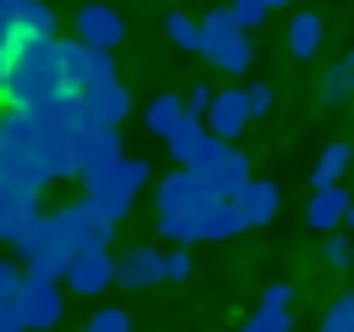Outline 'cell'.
I'll list each match as a JSON object with an SVG mask.
<instances>
[{
  "label": "cell",
  "mask_w": 354,
  "mask_h": 332,
  "mask_svg": "<svg viewBox=\"0 0 354 332\" xmlns=\"http://www.w3.org/2000/svg\"><path fill=\"white\" fill-rule=\"evenodd\" d=\"M243 100H249V122H254V116H266L277 105V89L271 83H243Z\"/></svg>",
  "instance_id": "obj_26"
},
{
  "label": "cell",
  "mask_w": 354,
  "mask_h": 332,
  "mask_svg": "<svg viewBox=\"0 0 354 332\" xmlns=\"http://www.w3.org/2000/svg\"><path fill=\"white\" fill-rule=\"evenodd\" d=\"M6 66H11V61H0V105H6Z\"/></svg>",
  "instance_id": "obj_34"
},
{
  "label": "cell",
  "mask_w": 354,
  "mask_h": 332,
  "mask_svg": "<svg viewBox=\"0 0 354 332\" xmlns=\"http://www.w3.org/2000/svg\"><path fill=\"white\" fill-rule=\"evenodd\" d=\"M88 332H133V321H127V310H116V304H105L94 321H88Z\"/></svg>",
  "instance_id": "obj_28"
},
{
  "label": "cell",
  "mask_w": 354,
  "mask_h": 332,
  "mask_svg": "<svg viewBox=\"0 0 354 332\" xmlns=\"http://www.w3.org/2000/svg\"><path fill=\"white\" fill-rule=\"evenodd\" d=\"M88 100V116H94V127H116L127 111H133V100H127V89L111 77V83H100V89H88L83 94Z\"/></svg>",
  "instance_id": "obj_16"
},
{
  "label": "cell",
  "mask_w": 354,
  "mask_h": 332,
  "mask_svg": "<svg viewBox=\"0 0 354 332\" xmlns=\"http://www.w3.org/2000/svg\"><path fill=\"white\" fill-rule=\"evenodd\" d=\"M348 260H354V249H348V238H326V266H337V271H343Z\"/></svg>",
  "instance_id": "obj_32"
},
{
  "label": "cell",
  "mask_w": 354,
  "mask_h": 332,
  "mask_svg": "<svg viewBox=\"0 0 354 332\" xmlns=\"http://www.w3.org/2000/svg\"><path fill=\"white\" fill-rule=\"evenodd\" d=\"M0 332H22V326H17V315H11V304L0 310Z\"/></svg>",
  "instance_id": "obj_33"
},
{
  "label": "cell",
  "mask_w": 354,
  "mask_h": 332,
  "mask_svg": "<svg viewBox=\"0 0 354 332\" xmlns=\"http://www.w3.org/2000/svg\"><path fill=\"white\" fill-rule=\"evenodd\" d=\"M199 55L210 66H221V72H249L254 50H249V33L238 28V17L227 6H216V11L199 17Z\"/></svg>",
  "instance_id": "obj_5"
},
{
  "label": "cell",
  "mask_w": 354,
  "mask_h": 332,
  "mask_svg": "<svg viewBox=\"0 0 354 332\" xmlns=\"http://www.w3.org/2000/svg\"><path fill=\"white\" fill-rule=\"evenodd\" d=\"M321 332H354V293L332 299V310L321 315Z\"/></svg>",
  "instance_id": "obj_25"
},
{
  "label": "cell",
  "mask_w": 354,
  "mask_h": 332,
  "mask_svg": "<svg viewBox=\"0 0 354 332\" xmlns=\"http://www.w3.org/2000/svg\"><path fill=\"white\" fill-rule=\"evenodd\" d=\"M343 61H348V66H354V50H348V55H343Z\"/></svg>",
  "instance_id": "obj_37"
},
{
  "label": "cell",
  "mask_w": 354,
  "mask_h": 332,
  "mask_svg": "<svg viewBox=\"0 0 354 332\" xmlns=\"http://www.w3.org/2000/svg\"><path fill=\"white\" fill-rule=\"evenodd\" d=\"M166 149H171L177 172H205V177H210V172H216V166L232 155L221 138H210V127H205L199 116H188V122H183V127L166 138Z\"/></svg>",
  "instance_id": "obj_7"
},
{
  "label": "cell",
  "mask_w": 354,
  "mask_h": 332,
  "mask_svg": "<svg viewBox=\"0 0 354 332\" xmlns=\"http://www.w3.org/2000/svg\"><path fill=\"white\" fill-rule=\"evenodd\" d=\"M188 271H194V260H188V249H171V255H166V282H183Z\"/></svg>",
  "instance_id": "obj_31"
},
{
  "label": "cell",
  "mask_w": 354,
  "mask_h": 332,
  "mask_svg": "<svg viewBox=\"0 0 354 332\" xmlns=\"http://www.w3.org/2000/svg\"><path fill=\"white\" fill-rule=\"evenodd\" d=\"M348 188H321V194H310V210H304V221L315 227V232H332V227H343V216H348Z\"/></svg>",
  "instance_id": "obj_17"
},
{
  "label": "cell",
  "mask_w": 354,
  "mask_h": 332,
  "mask_svg": "<svg viewBox=\"0 0 354 332\" xmlns=\"http://www.w3.org/2000/svg\"><path fill=\"white\" fill-rule=\"evenodd\" d=\"M321 39H326V28H321L315 11H293V17H288V50H293L299 61H310V55L321 50Z\"/></svg>",
  "instance_id": "obj_19"
},
{
  "label": "cell",
  "mask_w": 354,
  "mask_h": 332,
  "mask_svg": "<svg viewBox=\"0 0 354 332\" xmlns=\"http://www.w3.org/2000/svg\"><path fill=\"white\" fill-rule=\"evenodd\" d=\"M266 6H271V11H282V6H293V0H266Z\"/></svg>",
  "instance_id": "obj_35"
},
{
  "label": "cell",
  "mask_w": 354,
  "mask_h": 332,
  "mask_svg": "<svg viewBox=\"0 0 354 332\" xmlns=\"http://www.w3.org/2000/svg\"><path fill=\"white\" fill-rule=\"evenodd\" d=\"M166 39H171L177 50H199V22L183 17V11H171V17H166Z\"/></svg>",
  "instance_id": "obj_24"
},
{
  "label": "cell",
  "mask_w": 354,
  "mask_h": 332,
  "mask_svg": "<svg viewBox=\"0 0 354 332\" xmlns=\"http://www.w3.org/2000/svg\"><path fill=\"white\" fill-rule=\"evenodd\" d=\"M55 50H61V72H66V89L72 94H88V89H100V83L116 77L111 50H88L77 39H55Z\"/></svg>",
  "instance_id": "obj_8"
},
{
  "label": "cell",
  "mask_w": 354,
  "mask_h": 332,
  "mask_svg": "<svg viewBox=\"0 0 354 332\" xmlns=\"http://www.w3.org/2000/svg\"><path fill=\"white\" fill-rule=\"evenodd\" d=\"M348 160H354V144H343V138L326 144V149L315 155V166H310V188H315V194H321V188H337V177L348 172Z\"/></svg>",
  "instance_id": "obj_18"
},
{
  "label": "cell",
  "mask_w": 354,
  "mask_h": 332,
  "mask_svg": "<svg viewBox=\"0 0 354 332\" xmlns=\"http://www.w3.org/2000/svg\"><path fill=\"white\" fill-rule=\"evenodd\" d=\"M11 315L22 332H50L61 321V282L44 271H22V288L11 293Z\"/></svg>",
  "instance_id": "obj_6"
},
{
  "label": "cell",
  "mask_w": 354,
  "mask_h": 332,
  "mask_svg": "<svg viewBox=\"0 0 354 332\" xmlns=\"http://www.w3.org/2000/svg\"><path fill=\"white\" fill-rule=\"evenodd\" d=\"M249 221H243V210L227 199V205H210V216H205V238H232V232H243Z\"/></svg>",
  "instance_id": "obj_22"
},
{
  "label": "cell",
  "mask_w": 354,
  "mask_h": 332,
  "mask_svg": "<svg viewBox=\"0 0 354 332\" xmlns=\"http://www.w3.org/2000/svg\"><path fill=\"white\" fill-rule=\"evenodd\" d=\"M61 282L77 288V293H105V288L116 282V255H111V249H88V255H77V260L66 266Z\"/></svg>",
  "instance_id": "obj_12"
},
{
  "label": "cell",
  "mask_w": 354,
  "mask_h": 332,
  "mask_svg": "<svg viewBox=\"0 0 354 332\" xmlns=\"http://www.w3.org/2000/svg\"><path fill=\"white\" fill-rule=\"evenodd\" d=\"M33 221H39V194L0 183V238H6V243H22V238L33 232Z\"/></svg>",
  "instance_id": "obj_10"
},
{
  "label": "cell",
  "mask_w": 354,
  "mask_h": 332,
  "mask_svg": "<svg viewBox=\"0 0 354 332\" xmlns=\"http://www.w3.org/2000/svg\"><path fill=\"white\" fill-rule=\"evenodd\" d=\"M343 227H354V205H348V216H343Z\"/></svg>",
  "instance_id": "obj_36"
},
{
  "label": "cell",
  "mask_w": 354,
  "mask_h": 332,
  "mask_svg": "<svg viewBox=\"0 0 354 332\" xmlns=\"http://www.w3.org/2000/svg\"><path fill=\"white\" fill-rule=\"evenodd\" d=\"M348 94H354V66H348V61H337V66L321 77V100H326V105H343Z\"/></svg>",
  "instance_id": "obj_23"
},
{
  "label": "cell",
  "mask_w": 354,
  "mask_h": 332,
  "mask_svg": "<svg viewBox=\"0 0 354 332\" xmlns=\"http://www.w3.org/2000/svg\"><path fill=\"white\" fill-rule=\"evenodd\" d=\"M249 177H254V172H249V155H243V149H232V155L210 172V183H216V194H221V199H238V194L249 188Z\"/></svg>",
  "instance_id": "obj_21"
},
{
  "label": "cell",
  "mask_w": 354,
  "mask_h": 332,
  "mask_svg": "<svg viewBox=\"0 0 354 332\" xmlns=\"http://www.w3.org/2000/svg\"><path fill=\"white\" fill-rule=\"evenodd\" d=\"M116 282L122 288H155V282H166V255L160 249H127L116 260Z\"/></svg>",
  "instance_id": "obj_13"
},
{
  "label": "cell",
  "mask_w": 354,
  "mask_h": 332,
  "mask_svg": "<svg viewBox=\"0 0 354 332\" xmlns=\"http://www.w3.org/2000/svg\"><path fill=\"white\" fill-rule=\"evenodd\" d=\"M183 122H188V105H183L177 94H160V100H149V105H144V127H149L155 138H171Z\"/></svg>",
  "instance_id": "obj_20"
},
{
  "label": "cell",
  "mask_w": 354,
  "mask_h": 332,
  "mask_svg": "<svg viewBox=\"0 0 354 332\" xmlns=\"http://www.w3.org/2000/svg\"><path fill=\"white\" fill-rule=\"evenodd\" d=\"M232 205L243 210V221H249V227H266V221L282 210V188H277L271 177H266V183H260V177H249V188H243Z\"/></svg>",
  "instance_id": "obj_15"
},
{
  "label": "cell",
  "mask_w": 354,
  "mask_h": 332,
  "mask_svg": "<svg viewBox=\"0 0 354 332\" xmlns=\"http://www.w3.org/2000/svg\"><path fill=\"white\" fill-rule=\"evenodd\" d=\"M72 39L77 44H88V50H116L122 44V17L111 11V6H100V0H83L77 6V17H72Z\"/></svg>",
  "instance_id": "obj_9"
},
{
  "label": "cell",
  "mask_w": 354,
  "mask_h": 332,
  "mask_svg": "<svg viewBox=\"0 0 354 332\" xmlns=\"http://www.w3.org/2000/svg\"><path fill=\"white\" fill-rule=\"evenodd\" d=\"M227 11H232V17H238V28L249 33V28H260V22H266V11H271V6H266V0H232Z\"/></svg>",
  "instance_id": "obj_27"
},
{
  "label": "cell",
  "mask_w": 354,
  "mask_h": 332,
  "mask_svg": "<svg viewBox=\"0 0 354 332\" xmlns=\"http://www.w3.org/2000/svg\"><path fill=\"white\" fill-rule=\"evenodd\" d=\"M55 39V11L44 0H0V61H17L28 44Z\"/></svg>",
  "instance_id": "obj_4"
},
{
  "label": "cell",
  "mask_w": 354,
  "mask_h": 332,
  "mask_svg": "<svg viewBox=\"0 0 354 332\" xmlns=\"http://www.w3.org/2000/svg\"><path fill=\"white\" fill-rule=\"evenodd\" d=\"M17 288H22V271H17L11 260H0V310L11 304V293H17Z\"/></svg>",
  "instance_id": "obj_29"
},
{
  "label": "cell",
  "mask_w": 354,
  "mask_h": 332,
  "mask_svg": "<svg viewBox=\"0 0 354 332\" xmlns=\"http://www.w3.org/2000/svg\"><path fill=\"white\" fill-rule=\"evenodd\" d=\"M66 94H72V89H66L55 39H50V44H28V50L6 66V105L22 111V116H33V111H44V105H55V100H66Z\"/></svg>",
  "instance_id": "obj_1"
},
{
  "label": "cell",
  "mask_w": 354,
  "mask_h": 332,
  "mask_svg": "<svg viewBox=\"0 0 354 332\" xmlns=\"http://www.w3.org/2000/svg\"><path fill=\"white\" fill-rule=\"evenodd\" d=\"M144 183H149V160L122 155V160H111V166L83 172V199H88L105 221H122V216L133 210V199H138V188H144Z\"/></svg>",
  "instance_id": "obj_3"
},
{
  "label": "cell",
  "mask_w": 354,
  "mask_h": 332,
  "mask_svg": "<svg viewBox=\"0 0 354 332\" xmlns=\"http://www.w3.org/2000/svg\"><path fill=\"white\" fill-rule=\"evenodd\" d=\"M155 199H160V238H177V243L205 238L210 205H227L205 172H171V177H160Z\"/></svg>",
  "instance_id": "obj_2"
},
{
  "label": "cell",
  "mask_w": 354,
  "mask_h": 332,
  "mask_svg": "<svg viewBox=\"0 0 354 332\" xmlns=\"http://www.w3.org/2000/svg\"><path fill=\"white\" fill-rule=\"evenodd\" d=\"M210 100H216V89H205V83H199V89H188V100H183V105H188V116H199V122H205Z\"/></svg>",
  "instance_id": "obj_30"
},
{
  "label": "cell",
  "mask_w": 354,
  "mask_h": 332,
  "mask_svg": "<svg viewBox=\"0 0 354 332\" xmlns=\"http://www.w3.org/2000/svg\"><path fill=\"white\" fill-rule=\"evenodd\" d=\"M205 127H210V138L232 144V138L249 127V100H243V89H221V94L210 100V111H205Z\"/></svg>",
  "instance_id": "obj_11"
},
{
  "label": "cell",
  "mask_w": 354,
  "mask_h": 332,
  "mask_svg": "<svg viewBox=\"0 0 354 332\" xmlns=\"http://www.w3.org/2000/svg\"><path fill=\"white\" fill-rule=\"evenodd\" d=\"M288 304H293V288H288V282H271L266 299H260V310H254L249 326H238V332H288V326H293Z\"/></svg>",
  "instance_id": "obj_14"
}]
</instances>
